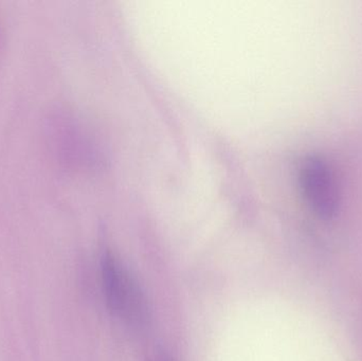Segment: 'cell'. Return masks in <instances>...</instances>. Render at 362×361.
Returning <instances> with one entry per match:
<instances>
[{"label":"cell","instance_id":"obj_1","mask_svg":"<svg viewBox=\"0 0 362 361\" xmlns=\"http://www.w3.org/2000/svg\"><path fill=\"white\" fill-rule=\"evenodd\" d=\"M102 285L110 311L134 329H144L150 319L148 301L131 271L114 254H104Z\"/></svg>","mask_w":362,"mask_h":361},{"label":"cell","instance_id":"obj_2","mask_svg":"<svg viewBox=\"0 0 362 361\" xmlns=\"http://www.w3.org/2000/svg\"><path fill=\"white\" fill-rule=\"evenodd\" d=\"M302 191L308 205L322 218H332L337 213L339 199L333 172L319 157L304 161L300 172Z\"/></svg>","mask_w":362,"mask_h":361},{"label":"cell","instance_id":"obj_3","mask_svg":"<svg viewBox=\"0 0 362 361\" xmlns=\"http://www.w3.org/2000/svg\"><path fill=\"white\" fill-rule=\"evenodd\" d=\"M153 361H175L169 354L165 353V352H160L155 356L154 360Z\"/></svg>","mask_w":362,"mask_h":361}]
</instances>
